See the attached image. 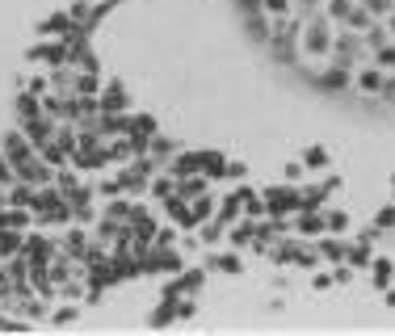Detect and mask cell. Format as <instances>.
I'll return each instance as SVG.
<instances>
[{
  "instance_id": "cell-1",
  "label": "cell",
  "mask_w": 395,
  "mask_h": 336,
  "mask_svg": "<svg viewBox=\"0 0 395 336\" xmlns=\"http://www.w3.org/2000/svg\"><path fill=\"white\" fill-rule=\"evenodd\" d=\"M353 85H357V93H366V97H383L387 72H383L379 63H362V67H357V76H353Z\"/></svg>"
},
{
  "instance_id": "cell-2",
  "label": "cell",
  "mask_w": 395,
  "mask_h": 336,
  "mask_svg": "<svg viewBox=\"0 0 395 336\" xmlns=\"http://www.w3.org/2000/svg\"><path fill=\"white\" fill-rule=\"evenodd\" d=\"M85 232H72V236H68V244H63V252H72V256H85Z\"/></svg>"
}]
</instances>
